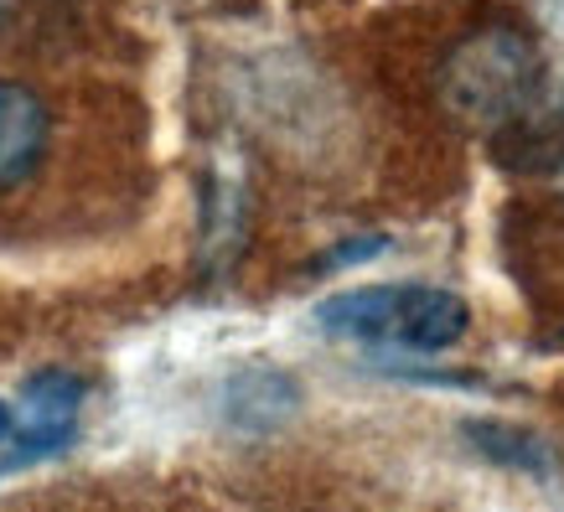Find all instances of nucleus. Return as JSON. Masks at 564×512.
<instances>
[{
  "label": "nucleus",
  "instance_id": "obj_1",
  "mask_svg": "<svg viewBox=\"0 0 564 512\" xmlns=\"http://www.w3.org/2000/svg\"><path fill=\"white\" fill-rule=\"evenodd\" d=\"M316 326L362 347H399V352H445L466 337L471 311L456 291L435 285H362L316 306Z\"/></svg>",
  "mask_w": 564,
  "mask_h": 512
},
{
  "label": "nucleus",
  "instance_id": "obj_2",
  "mask_svg": "<svg viewBox=\"0 0 564 512\" xmlns=\"http://www.w3.org/2000/svg\"><path fill=\"white\" fill-rule=\"evenodd\" d=\"M533 84H539L533 47L513 32L477 36L451 63V104L466 109L471 120H513V115H523Z\"/></svg>",
  "mask_w": 564,
  "mask_h": 512
},
{
  "label": "nucleus",
  "instance_id": "obj_3",
  "mask_svg": "<svg viewBox=\"0 0 564 512\" xmlns=\"http://www.w3.org/2000/svg\"><path fill=\"white\" fill-rule=\"evenodd\" d=\"M78 410H84V383L73 373H36L26 389H21V414L17 429H11V456L6 466H26L36 456H52L73 440V425H78Z\"/></svg>",
  "mask_w": 564,
  "mask_h": 512
},
{
  "label": "nucleus",
  "instance_id": "obj_4",
  "mask_svg": "<svg viewBox=\"0 0 564 512\" xmlns=\"http://www.w3.org/2000/svg\"><path fill=\"white\" fill-rule=\"evenodd\" d=\"M47 151V109L32 88L0 84V192L21 187Z\"/></svg>",
  "mask_w": 564,
  "mask_h": 512
},
{
  "label": "nucleus",
  "instance_id": "obj_5",
  "mask_svg": "<svg viewBox=\"0 0 564 512\" xmlns=\"http://www.w3.org/2000/svg\"><path fill=\"white\" fill-rule=\"evenodd\" d=\"M471 445L487 450L497 466H508V471H533V477H554V450H549L533 429H518V425H502V420H471L466 425Z\"/></svg>",
  "mask_w": 564,
  "mask_h": 512
},
{
  "label": "nucleus",
  "instance_id": "obj_6",
  "mask_svg": "<svg viewBox=\"0 0 564 512\" xmlns=\"http://www.w3.org/2000/svg\"><path fill=\"white\" fill-rule=\"evenodd\" d=\"M378 249H389V239H358V243H343V249H332V254H326L322 270H343V264H358V259L378 254Z\"/></svg>",
  "mask_w": 564,
  "mask_h": 512
},
{
  "label": "nucleus",
  "instance_id": "obj_7",
  "mask_svg": "<svg viewBox=\"0 0 564 512\" xmlns=\"http://www.w3.org/2000/svg\"><path fill=\"white\" fill-rule=\"evenodd\" d=\"M11 429H17V410H6V404H0V445L11 440Z\"/></svg>",
  "mask_w": 564,
  "mask_h": 512
}]
</instances>
